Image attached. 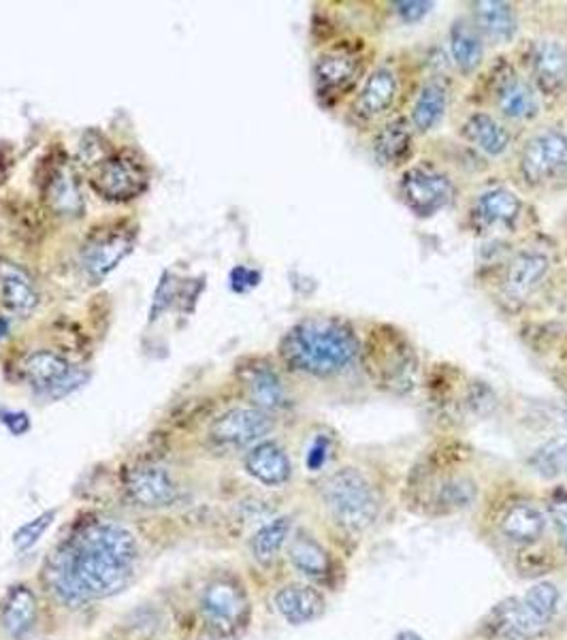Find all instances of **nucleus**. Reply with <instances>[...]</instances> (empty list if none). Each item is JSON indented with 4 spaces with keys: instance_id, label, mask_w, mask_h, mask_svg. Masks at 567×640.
Returning <instances> with one entry per match:
<instances>
[{
    "instance_id": "f704fd0d",
    "label": "nucleus",
    "mask_w": 567,
    "mask_h": 640,
    "mask_svg": "<svg viewBox=\"0 0 567 640\" xmlns=\"http://www.w3.org/2000/svg\"><path fill=\"white\" fill-rule=\"evenodd\" d=\"M50 199H52L54 207L61 210L63 214H77L84 207L82 196H79V191H77V184L73 182V175L68 171H58L54 175Z\"/></svg>"
},
{
    "instance_id": "ddd939ff",
    "label": "nucleus",
    "mask_w": 567,
    "mask_h": 640,
    "mask_svg": "<svg viewBox=\"0 0 567 640\" xmlns=\"http://www.w3.org/2000/svg\"><path fill=\"white\" fill-rule=\"evenodd\" d=\"M132 231H109L95 235L82 253V265L93 282L105 280L132 250Z\"/></svg>"
},
{
    "instance_id": "a211bd4d",
    "label": "nucleus",
    "mask_w": 567,
    "mask_h": 640,
    "mask_svg": "<svg viewBox=\"0 0 567 640\" xmlns=\"http://www.w3.org/2000/svg\"><path fill=\"white\" fill-rule=\"evenodd\" d=\"M397 95H399L397 75L391 68L379 66L365 79L363 90L354 100V114L361 120H374L395 105Z\"/></svg>"
},
{
    "instance_id": "bb28decb",
    "label": "nucleus",
    "mask_w": 567,
    "mask_h": 640,
    "mask_svg": "<svg viewBox=\"0 0 567 640\" xmlns=\"http://www.w3.org/2000/svg\"><path fill=\"white\" fill-rule=\"evenodd\" d=\"M448 107V90L446 86L431 79L427 82L416 96V103L411 107V127L418 132H429L438 127Z\"/></svg>"
},
{
    "instance_id": "f3484780",
    "label": "nucleus",
    "mask_w": 567,
    "mask_h": 640,
    "mask_svg": "<svg viewBox=\"0 0 567 640\" xmlns=\"http://www.w3.org/2000/svg\"><path fill=\"white\" fill-rule=\"evenodd\" d=\"M274 605L282 615L284 621H288L290 626L312 623L318 617H322L327 608L322 594L312 585H303V583L284 585L282 589H278V594L274 596Z\"/></svg>"
},
{
    "instance_id": "a878e982",
    "label": "nucleus",
    "mask_w": 567,
    "mask_h": 640,
    "mask_svg": "<svg viewBox=\"0 0 567 640\" xmlns=\"http://www.w3.org/2000/svg\"><path fill=\"white\" fill-rule=\"evenodd\" d=\"M463 137L489 157H502L510 148V132L489 114L470 116L463 125Z\"/></svg>"
},
{
    "instance_id": "cd10ccee",
    "label": "nucleus",
    "mask_w": 567,
    "mask_h": 640,
    "mask_svg": "<svg viewBox=\"0 0 567 640\" xmlns=\"http://www.w3.org/2000/svg\"><path fill=\"white\" fill-rule=\"evenodd\" d=\"M411 154V127L406 120H393L379 128L374 139V157L384 167L402 164Z\"/></svg>"
},
{
    "instance_id": "0eeeda50",
    "label": "nucleus",
    "mask_w": 567,
    "mask_h": 640,
    "mask_svg": "<svg viewBox=\"0 0 567 640\" xmlns=\"http://www.w3.org/2000/svg\"><path fill=\"white\" fill-rule=\"evenodd\" d=\"M546 630L548 623L534 615L523 598H505L482 621V632L493 640H536Z\"/></svg>"
},
{
    "instance_id": "f03ea898",
    "label": "nucleus",
    "mask_w": 567,
    "mask_h": 640,
    "mask_svg": "<svg viewBox=\"0 0 567 640\" xmlns=\"http://www.w3.org/2000/svg\"><path fill=\"white\" fill-rule=\"evenodd\" d=\"M56 553L86 602L116 596L130 583L132 566L82 534H75Z\"/></svg>"
},
{
    "instance_id": "393cba45",
    "label": "nucleus",
    "mask_w": 567,
    "mask_h": 640,
    "mask_svg": "<svg viewBox=\"0 0 567 640\" xmlns=\"http://www.w3.org/2000/svg\"><path fill=\"white\" fill-rule=\"evenodd\" d=\"M448 41H450L452 61L459 66V71L466 75L473 73L484 58L482 34L473 26V22L463 18L454 20V24L450 26Z\"/></svg>"
},
{
    "instance_id": "72a5a7b5",
    "label": "nucleus",
    "mask_w": 567,
    "mask_h": 640,
    "mask_svg": "<svg viewBox=\"0 0 567 640\" xmlns=\"http://www.w3.org/2000/svg\"><path fill=\"white\" fill-rule=\"evenodd\" d=\"M529 463L542 477L567 474V438H555L537 448Z\"/></svg>"
},
{
    "instance_id": "4be33fe9",
    "label": "nucleus",
    "mask_w": 567,
    "mask_h": 640,
    "mask_svg": "<svg viewBox=\"0 0 567 640\" xmlns=\"http://www.w3.org/2000/svg\"><path fill=\"white\" fill-rule=\"evenodd\" d=\"M0 295L4 306L22 317L31 314L39 303V292L31 276L13 263H0Z\"/></svg>"
},
{
    "instance_id": "e433bc0d",
    "label": "nucleus",
    "mask_w": 567,
    "mask_h": 640,
    "mask_svg": "<svg viewBox=\"0 0 567 640\" xmlns=\"http://www.w3.org/2000/svg\"><path fill=\"white\" fill-rule=\"evenodd\" d=\"M548 512H550L553 525L557 530L559 543L567 551V491L559 489L553 493V498L548 500Z\"/></svg>"
},
{
    "instance_id": "79ce46f5",
    "label": "nucleus",
    "mask_w": 567,
    "mask_h": 640,
    "mask_svg": "<svg viewBox=\"0 0 567 640\" xmlns=\"http://www.w3.org/2000/svg\"><path fill=\"white\" fill-rule=\"evenodd\" d=\"M561 423H564V425L567 427V408L564 410V413H561Z\"/></svg>"
},
{
    "instance_id": "7c9ffc66",
    "label": "nucleus",
    "mask_w": 567,
    "mask_h": 640,
    "mask_svg": "<svg viewBox=\"0 0 567 640\" xmlns=\"http://www.w3.org/2000/svg\"><path fill=\"white\" fill-rule=\"evenodd\" d=\"M521 214V201L514 192L493 189L480 194L475 203V216L482 224H512Z\"/></svg>"
},
{
    "instance_id": "58836bf2",
    "label": "nucleus",
    "mask_w": 567,
    "mask_h": 640,
    "mask_svg": "<svg viewBox=\"0 0 567 640\" xmlns=\"http://www.w3.org/2000/svg\"><path fill=\"white\" fill-rule=\"evenodd\" d=\"M329 459H331V440L327 436H318L308 450V459H306L308 470L310 472L322 470Z\"/></svg>"
},
{
    "instance_id": "7ed1b4c3",
    "label": "nucleus",
    "mask_w": 567,
    "mask_h": 640,
    "mask_svg": "<svg viewBox=\"0 0 567 640\" xmlns=\"http://www.w3.org/2000/svg\"><path fill=\"white\" fill-rule=\"evenodd\" d=\"M320 493L333 521L346 532H367L378 521V495L372 482L356 468L335 470L322 482Z\"/></svg>"
},
{
    "instance_id": "6e6552de",
    "label": "nucleus",
    "mask_w": 567,
    "mask_h": 640,
    "mask_svg": "<svg viewBox=\"0 0 567 640\" xmlns=\"http://www.w3.org/2000/svg\"><path fill=\"white\" fill-rule=\"evenodd\" d=\"M363 68L359 47L340 45L318 56L314 64L315 93L320 98H338L346 95L356 84Z\"/></svg>"
},
{
    "instance_id": "2f4dec72",
    "label": "nucleus",
    "mask_w": 567,
    "mask_h": 640,
    "mask_svg": "<svg viewBox=\"0 0 567 640\" xmlns=\"http://www.w3.org/2000/svg\"><path fill=\"white\" fill-rule=\"evenodd\" d=\"M475 500V484L470 479H448L436 489V506L441 512L470 509Z\"/></svg>"
},
{
    "instance_id": "a19ab883",
    "label": "nucleus",
    "mask_w": 567,
    "mask_h": 640,
    "mask_svg": "<svg viewBox=\"0 0 567 640\" xmlns=\"http://www.w3.org/2000/svg\"><path fill=\"white\" fill-rule=\"evenodd\" d=\"M393 640H425L420 634H416V632H411V630H404V632H399L397 637Z\"/></svg>"
},
{
    "instance_id": "473e14b6",
    "label": "nucleus",
    "mask_w": 567,
    "mask_h": 640,
    "mask_svg": "<svg viewBox=\"0 0 567 640\" xmlns=\"http://www.w3.org/2000/svg\"><path fill=\"white\" fill-rule=\"evenodd\" d=\"M523 600L527 607L534 610V615L550 626L561 608V591L555 583L542 580V583H536L534 587L527 589Z\"/></svg>"
},
{
    "instance_id": "c9c22d12",
    "label": "nucleus",
    "mask_w": 567,
    "mask_h": 640,
    "mask_svg": "<svg viewBox=\"0 0 567 640\" xmlns=\"http://www.w3.org/2000/svg\"><path fill=\"white\" fill-rule=\"evenodd\" d=\"M56 511L43 512L36 519L24 523L15 534H13V544L18 551H29L32 544L39 543V538L45 534V530L54 523Z\"/></svg>"
},
{
    "instance_id": "20e7f679",
    "label": "nucleus",
    "mask_w": 567,
    "mask_h": 640,
    "mask_svg": "<svg viewBox=\"0 0 567 640\" xmlns=\"http://www.w3.org/2000/svg\"><path fill=\"white\" fill-rule=\"evenodd\" d=\"M201 615L218 637H235L250 619V600L244 585L233 576H216L201 594Z\"/></svg>"
},
{
    "instance_id": "6ab92c4d",
    "label": "nucleus",
    "mask_w": 567,
    "mask_h": 640,
    "mask_svg": "<svg viewBox=\"0 0 567 640\" xmlns=\"http://www.w3.org/2000/svg\"><path fill=\"white\" fill-rule=\"evenodd\" d=\"M246 472L267 487H282L292 477V463L278 442L263 440L246 455Z\"/></svg>"
},
{
    "instance_id": "f8f14e48",
    "label": "nucleus",
    "mask_w": 567,
    "mask_h": 640,
    "mask_svg": "<svg viewBox=\"0 0 567 640\" xmlns=\"http://www.w3.org/2000/svg\"><path fill=\"white\" fill-rule=\"evenodd\" d=\"M24 374L29 383L47 397H63L79 386L71 363L58 352H32L24 361Z\"/></svg>"
},
{
    "instance_id": "f257e3e1",
    "label": "nucleus",
    "mask_w": 567,
    "mask_h": 640,
    "mask_svg": "<svg viewBox=\"0 0 567 640\" xmlns=\"http://www.w3.org/2000/svg\"><path fill=\"white\" fill-rule=\"evenodd\" d=\"M361 344L346 320L315 317L297 322L280 344L282 361L299 374L333 378L359 356Z\"/></svg>"
},
{
    "instance_id": "9d476101",
    "label": "nucleus",
    "mask_w": 567,
    "mask_h": 640,
    "mask_svg": "<svg viewBox=\"0 0 567 640\" xmlns=\"http://www.w3.org/2000/svg\"><path fill=\"white\" fill-rule=\"evenodd\" d=\"M93 186L107 201H130L146 191L148 173L141 162L122 154L98 167Z\"/></svg>"
},
{
    "instance_id": "39448f33",
    "label": "nucleus",
    "mask_w": 567,
    "mask_h": 640,
    "mask_svg": "<svg viewBox=\"0 0 567 640\" xmlns=\"http://www.w3.org/2000/svg\"><path fill=\"white\" fill-rule=\"evenodd\" d=\"M521 173L529 186H544L567 175V135L548 128L532 137L521 154Z\"/></svg>"
},
{
    "instance_id": "c85d7f7f",
    "label": "nucleus",
    "mask_w": 567,
    "mask_h": 640,
    "mask_svg": "<svg viewBox=\"0 0 567 640\" xmlns=\"http://www.w3.org/2000/svg\"><path fill=\"white\" fill-rule=\"evenodd\" d=\"M292 532V519L290 516H276L269 523H265L253 536L250 551L254 559L263 566H269L276 562Z\"/></svg>"
},
{
    "instance_id": "c756f323",
    "label": "nucleus",
    "mask_w": 567,
    "mask_h": 640,
    "mask_svg": "<svg viewBox=\"0 0 567 640\" xmlns=\"http://www.w3.org/2000/svg\"><path fill=\"white\" fill-rule=\"evenodd\" d=\"M248 393L263 413L280 410L286 406L282 381L269 365H254L248 374Z\"/></svg>"
},
{
    "instance_id": "aec40b11",
    "label": "nucleus",
    "mask_w": 567,
    "mask_h": 640,
    "mask_svg": "<svg viewBox=\"0 0 567 640\" xmlns=\"http://www.w3.org/2000/svg\"><path fill=\"white\" fill-rule=\"evenodd\" d=\"M473 26L493 43H510L518 32V18L510 2L478 0L472 2Z\"/></svg>"
},
{
    "instance_id": "2eb2a0df",
    "label": "nucleus",
    "mask_w": 567,
    "mask_h": 640,
    "mask_svg": "<svg viewBox=\"0 0 567 640\" xmlns=\"http://www.w3.org/2000/svg\"><path fill=\"white\" fill-rule=\"evenodd\" d=\"M39 602L26 583L13 585L0 602V626L13 640L26 639L36 626Z\"/></svg>"
},
{
    "instance_id": "5701e85b",
    "label": "nucleus",
    "mask_w": 567,
    "mask_h": 640,
    "mask_svg": "<svg viewBox=\"0 0 567 640\" xmlns=\"http://www.w3.org/2000/svg\"><path fill=\"white\" fill-rule=\"evenodd\" d=\"M500 527L510 543L534 544L546 530V514L532 502H516L505 511Z\"/></svg>"
},
{
    "instance_id": "4c0bfd02",
    "label": "nucleus",
    "mask_w": 567,
    "mask_h": 640,
    "mask_svg": "<svg viewBox=\"0 0 567 640\" xmlns=\"http://www.w3.org/2000/svg\"><path fill=\"white\" fill-rule=\"evenodd\" d=\"M393 7H395V13L406 24H416L434 9V2H427V0H399Z\"/></svg>"
},
{
    "instance_id": "1a4fd4ad",
    "label": "nucleus",
    "mask_w": 567,
    "mask_h": 640,
    "mask_svg": "<svg viewBox=\"0 0 567 640\" xmlns=\"http://www.w3.org/2000/svg\"><path fill=\"white\" fill-rule=\"evenodd\" d=\"M274 429L271 416L258 408H233L212 425V440L226 448L256 447Z\"/></svg>"
},
{
    "instance_id": "423d86ee",
    "label": "nucleus",
    "mask_w": 567,
    "mask_h": 640,
    "mask_svg": "<svg viewBox=\"0 0 567 640\" xmlns=\"http://www.w3.org/2000/svg\"><path fill=\"white\" fill-rule=\"evenodd\" d=\"M452 194L454 189L450 178L429 164L411 167L399 182L402 201L418 218L436 216L446 205H450Z\"/></svg>"
},
{
    "instance_id": "ea45409f",
    "label": "nucleus",
    "mask_w": 567,
    "mask_h": 640,
    "mask_svg": "<svg viewBox=\"0 0 567 640\" xmlns=\"http://www.w3.org/2000/svg\"><path fill=\"white\" fill-rule=\"evenodd\" d=\"M231 280H233V288H235L237 292H244V290H250V288L258 285L260 274H258V271H253V269H246V267H237V269L233 271Z\"/></svg>"
},
{
    "instance_id": "4468645a",
    "label": "nucleus",
    "mask_w": 567,
    "mask_h": 640,
    "mask_svg": "<svg viewBox=\"0 0 567 640\" xmlns=\"http://www.w3.org/2000/svg\"><path fill=\"white\" fill-rule=\"evenodd\" d=\"M532 73L542 93L557 95L567 86V45L557 39H539L532 45Z\"/></svg>"
},
{
    "instance_id": "dca6fc26",
    "label": "nucleus",
    "mask_w": 567,
    "mask_h": 640,
    "mask_svg": "<svg viewBox=\"0 0 567 640\" xmlns=\"http://www.w3.org/2000/svg\"><path fill=\"white\" fill-rule=\"evenodd\" d=\"M495 103L505 118L516 122H527L537 116V96L532 86L518 77L510 66L495 77Z\"/></svg>"
},
{
    "instance_id": "412c9836",
    "label": "nucleus",
    "mask_w": 567,
    "mask_h": 640,
    "mask_svg": "<svg viewBox=\"0 0 567 640\" xmlns=\"http://www.w3.org/2000/svg\"><path fill=\"white\" fill-rule=\"evenodd\" d=\"M288 559L301 575L312 580H324L331 575V555L314 534L299 530L288 543Z\"/></svg>"
},
{
    "instance_id": "9b49d317",
    "label": "nucleus",
    "mask_w": 567,
    "mask_h": 640,
    "mask_svg": "<svg viewBox=\"0 0 567 640\" xmlns=\"http://www.w3.org/2000/svg\"><path fill=\"white\" fill-rule=\"evenodd\" d=\"M125 489H127L128 500L135 506L148 509V511L167 509L180 495V489L173 477L164 468H158V466H139L130 470Z\"/></svg>"
},
{
    "instance_id": "b1692460",
    "label": "nucleus",
    "mask_w": 567,
    "mask_h": 640,
    "mask_svg": "<svg viewBox=\"0 0 567 640\" xmlns=\"http://www.w3.org/2000/svg\"><path fill=\"white\" fill-rule=\"evenodd\" d=\"M548 258L536 253V250H523L514 256L507 265L505 271V290L512 297H525L534 288L539 287V282L548 274Z\"/></svg>"
}]
</instances>
